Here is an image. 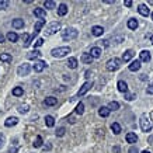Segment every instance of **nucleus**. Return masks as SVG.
I'll return each mask as SVG.
<instances>
[{
    "mask_svg": "<svg viewBox=\"0 0 153 153\" xmlns=\"http://www.w3.org/2000/svg\"><path fill=\"white\" fill-rule=\"evenodd\" d=\"M139 124H141V128H142L143 132H150L152 131V122H150L149 117H148L146 114H142V115H141Z\"/></svg>",
    "mask_w": 153,
    "mask_h": 153,
    "instance_id": "obj_1",
    "label": "nucleus"
},
{
    "mask_svg": "<svg viewBox=\"0 0 153 153\" xmlns=\"http://www.w3.org/2000/svg\"><path fill=\"white\" fill-rule=\"evenodd\" d=\"M52 56L54 58H63L67 54H70V48L69 46H61V48H55L52 49Z\"/></svg>",
    "mask_w": 153,
    "mask_h": 153,
    "instance_id": "obj_2",
    "label": "nucleus"
},
{
    "mask_svg": "<svg viewBox=\"0 0 153 153\" xmlns=\"http://www.w3.org/2000/svg\"><path fill=\"white\" fill-rule=\"evenodd\" d=\"M120 66H121V59H118V58H111L108 62H107L105 67H107L108 72H115V70L120 69Z\"/></svg>",
    "mask_w": 153,
    "mask_h": 153,
    "instance_id": "obj_3",
    "label": "nucleus"
},
{
    "mask_svg": "<svg viewBox=\"0 0 153 153\" xmlns=\"http://www.w3.org/2000/svg\"><path fill=\"white\" fill-rule=\"evenodd\" d=\"M77 37V30L75 28H66L62 31V38L63 41H70V39H75Z\"/></svg>",
    "mask_w": 153,
    "mask_h": 153,
    "instance_id": "obj_4",
    "label": "nucleus"
},
{
    "mask_svg": "<svg viewBox=\"0 0 153 153\" xmlns=\"http://www.w3.org/2000/svg\"><path fill=\"white\" fill-rule=\"evenodd\" d=\"M61 30V22L59 21H55V22H51L48 27H46V30H45V34L46 35H52V34H56L58 31Z\"/></svg>",
    "mask_w": 153,
    "mask_h": 153,
    "instance_id": "obj_5",
    "label": "nucleus"
},
{
    "mask_svg": "<svg viewBox=\"0 0 153 153\" xmlns=\"http://www.w3.org/2000/svg\"><path fill=\"white\" fill-rule=\"evenodd\" d=\"M91 87H93V83H91V82H86V83H84V84H83V86L80 87V90L77 91L76 97H73L72 100H76L77 97H82V96H84V94H86V93H87V91H88V90H90Z\"/></svg>",
    "mask_w": 153,
    "mask_h": 153,
    "instance_id": "obj_6",
    "label": "nucleus"
},
{
    "mask_svg": "<svg viewBox=\"0 0 153 153\" xmlns=\"http://www.w3.org/2000/svg\"><path fill=\"white\" fill-rule=\"evenodd\" d=\"M30 70H31V66L28 65V63H22V65H20L18 69H17V75H18V76H27V75L30 73Z\"/></svg>",
    "mask_w": 153,
    "mask_h": 153,
    "instance_id": "obj_7",
    "label": "nucleus"
},
{
    "mask_svg": "<svg viewBox=\"0 0 153 153\" xmlns=\"http://www.w3.org/2000/svg\"><path fill=\"white\" fill-rule=\"evenodd\" d=\"M45 67H46V62H44V61H37L35 65L33 66L34 72H37V73H41Z\"/></svg>",
    "mask_w": 153,
    "mask_h": 153,
    "instance_id": "obj_8",
    "label": "nucleus"
},
{
    "mask_svg": "<svg viewBox=\"0 0 153 153\" xmlns=\"http://www.w3.org/2000/svg\"><path fill=\"white\" fill-rule=\"evenodd\" d=\"M101 54H103V51H101V48H99V46H93V48L90 49V56H91L93 59H97V58H100V56H101Z\"/></svg>",
    "mask_w": 153,
    "mask_h": 153,
    "instance_id": "obj_9",
    "label": "nucleus"
},
{
    "mask_svg": "<svg viewBox=\"0 0 153 153\" xmlns=\"http://www.w3.org/2000/svg\"><path fill=\"white\" fill-rule=\"evenodd\" d=\"M139 58H141V59H139L141 62H146V63H148V62H150L152 55H150V52H149V51H142V52L139 54Z\"/></svg>",
    "mask_w": 153,
    "mask_h": 153,
    "instance_id": "obj_10",
    "label": "nucleus"
},
{
    "mask_svg": "<svg viewBox=\"0 0 153 153\" xmlns=\"http://www.w3.org/2000/svg\"><path fill=\"white\" fill-rule=\"evenodd\" d=\"M34 16H37V17L41 18V20H44L45 17H46V11H45V9H42V7H37V9L34 10Z\"/></svg>",
    "mask_w": 153,
    "mask_h": 153,
    "instance_id": "obj_11",
    "label": "nucleus"
},
{
    "mask_svg": "<svg viewBox=\"0 0 153 153\" xmlns=\"http://www.w3.org/2000/svg\"><path fill=\"white\" fill-rule=\"evenodd\" d=\"M138 11H139V14H142L143 17H148V16L150 14V10H149V7H148L146 4H139Z\"/></svg>",
    "mask_w": 153,
    "mask_h": 153,
    "instance_id": "obj_12",
    "label": "nucleus"
},
{
    "mask_svg": "<svg viewBox=\"0 0 153 153\" xmlns=\"http://www.w3.org/2000/svg\"><path fill=\"white\" fill-rule=\"evenodd\" d=\"M58 104V99H55V97H46V99L44 100V105H46V107H54V105H56Z\"/></svg>",
    "mask_w": 153,
    "mask_h": 153,
    "instance_id": "obj_13",
    "label": "nucleus"
},
{
    "mask_svg": "<svg viewBox=\"0 0 153 153\" xmlns=\"http://www.w3.org/2000/svg\"><path fill=\"white\" fill-rule=\"evenodd\" d=\"M103 33H104V28L100 27V25H94V27L91 28V34H93L94 37H101Z\"/></svg>",
    "mask_w": 153,
    "mask_h": 153,
    "instance_id": "obj_14",
    "label": "nucleus"
},
{
    "mask_svg": "<svg viewBox=\"0 0 153 153\" xmlns=\"http://www.w3.org/2000/svg\"><path fill=\"white\" fill-rule=\"evenodd\" d=\"M125 139H126V142L128 143H136L138 136H136V133H133V132H128L126 136H125Z\"/></svg>",
    "mask_w": 153,
    "mask_h": 153,
    "instance_id": "obj_15",
    "label": "nucleus"
},
{
    "mask_svg": "<svg viewBox=\"0 0 153 153\" xmlns=\"http://www.w3.org/2000/svg\"><path fill=\"white\" fill-rule=\"evenodd\" d=\"M117 87H118V90H120L121 93H128V84H126V82H124V80H120L118 82V84H117Z\"/></svg>",
    "mask_w": 153,
    "mask_h": 153,
    "instance_id": "obj_16",
    "label": "nucleus"
},
{
    "mask_svg": "<svg viewBox=\"0 0 153 153\" xmlns=\"http://www.w3.org/2000/svg\"><path fill=\"white\" fill-rule=\"evenodd\" d=\"M132 58H133V51H131V49H128V51H125L122 54V61L124 62H129Z\"/></svg>",
    "mask_w": 153,
    "mask_h": 153,
    "instance_id": "obj_17",
    "label": "nucleus"
},
{
    "mask_svg": "<svg viewBox=\"0 0 153 153\" xmlns=\"http://www.w3.org/2000/svg\"><path fill=\"white\" fill-rule=\"evenodd\" d=\"M18 124V120L16 118V117H9L7 120L4 121V125L6 126H14V125H17Z\"/></svg>",
    "mask_w": 153,
    "mask_h": 153,
    "instance_id": "obj_18",
    "label": "nucleus"
},
{
    "mask_svg": "<svg viewBox=\"0 0 153 153\" xmlns=\"http://www.w3.org/2000/svg\"><path fill=\"white\" fill-rule=\"evenodd\" d=\"M45 25V20H38V21L35 22V25H34V33H38L41 31V28Z\"/></svg>",
    "mask_w": 153,
    "mask_h": 153,
    "instance_id": "obj_19",
    "label": "nucleus"
},
{
    "mask_svg": "<svg viewBox=\"0 0 153 153\" xmlns=\"http://www.w3.org/2000/svg\"><path fill=\"white\" fill-rule=\"evenodd\" d=\"M109 112H111V111H109L108 107H101V108L99 109V115L103 117V118H107L109 115Z\"/></svg>",
    "mask_w": 153,
    "mask_h": 153,
    "instance_id": "obj_20",
    "label": "nucleus"
},
{
    "mask_svg": "<svg viewBox=\"0 0 153 153\" xmlns=\"http://www.w3.org/2000/svg\"><path fill=\"white\" fill-rule=\"evenodd\" d=\"M141 69V61H133L131 65H129V70L131 72H136Z\"/></svg>",
    "mask_w": 153,
    "mask_h": 153,
    "instance_id": "obj_21",
    "label": "nucleus"
},
{
    "mask_svg": "<svg viewBox=\"0 0 153 153\" xmlns=\"http://www.w3.org/2000/svg\"><path fill=\"white\" fill-rule=\"evenodd\" d=\"M66 13H67V6L65 3H61L59 7H58V14L59 16H66Z\"/></svg>",
    "mask_w": 153,
    "mask_h": 153,
    "instance_id": "obj_22",
    "label": "nucleus"
},
{
    "mask_svg": "<svg viewBox=\"0 0 153 153\" xmlns=\"http://www.w3.org/2000/svg\"><path fill=\"white\" fill-rule=\"evenodd\" d=\"M45 124H46L48 128H52L55 125V118L52 115H46V117H45Z\"/></svg>",
    "mask_w": 153,
    "mask_h": 153,
    "instance_id": "obj_23",
    "label": "nucleus"
},
{
    "mask_svg": "<svg viewBox=\"0 0 153 153\" xmlns=\"http://www.w3.org/2000/svg\"><path fill=\"white\" fill-rule=\"evenodd\" d=\"M0 61L1 62H4V63H9V62H11L13 61V58H11V55L10 54H0Z\"/></svg>",
    "mask_w": 153,
    "mask_h": 153,
    "instance_id": "obj_24",
    "label": "nucleus"
},
{
    "mask_svg": "<svg viewBox=\"0 0 153 153\" xmlns=\"http://www.w3.org/2000/svg\"><path fill=\"white\" fill-rule=\"evenodd\" d=\"M13 27L14 28H22L24 27V20H21V18H16V20H13Z\"/></svg>",
    "mask_w": 153,
    "mask_h": 153,
    "instance_id": "obj_25",
    "label": "nucleus"
},
{
    "mask_svg": "<svg viewBox=\"0 0 153 153\" xmlns=\"http://www.w3.org/2000/svg\"><path fill=\"white\" fill-rule=\"evenodd\" d=\"M39 56H41V52H39V51H37V49H34L33 52H30V54L27 55V58H28V59H31V61H33V59H38Z\"/></svg>",
    "mask_w": 153,
    "mask_h": 153,
    "instance_id": "obj_26",
    "label": "nucleus"
},
{
    "mask_svg": "<svg viewBox=\"0 0 153 153\" xmlns=\"http://www.w3.org/2000/svg\"><path fill=\"white\" fill-rule=\"evenodd\" d=\"M82 62H83V63H87V65H90V63L93 62V58L90 56V54H83V55H82Z\"/></svg>",
    "mask_w": 153,
    "mask_h": 153,
    "instance_id": "obj_27",
    "label": "nucleus"
},
{
    "mask_svg": "<svg viewBox=\"0 0 153 153\" xmlns=\"http://www.w3.org/2000/svg\"><path fill=\"white\" fill-rule=\"evenodd\" d=\"M66 65L69 66L70 69H76L77 67V59L76 58H69V61H67V63Z\"/></svg>",
    "mask_w": 153,
    "mask_h": 153,
    "instance_id": "obj_28",
    "label": "nucleus"
},
{
    "mask_svg": "<svg viewBox=\"0 0 153 153\" xmlns=\"http://www.w3.org/2000/svg\"><path fill=\"white\" fill-rule=\"evenodd\" d=\"M128 28H129V30H136V28H138V21H136L135 18L128 20Z\"/></svg>",
    "mask_w": 153,
    "mask_h": 153,
    "instance_id": "obj_29",
    "label": "nucleus"
},
{
    "mask_svg": "<svg viewBox=\"0 0 153 153\" xmlns=\"http://www.w3.org/2000/svg\"><path fill=\"white\" fill-rule=\"evenodd\" d=\"M6 38H7L10 42H17V39H18V35H17L16 33H9Z\"/></svg>",
    "mask_w": 153,
    "mask_h": 153,
    "instance_id": "obj_30",
    "label": "nucleus"
},
{
    "mask_svg": "<svg viewBox=\"0 0 153 153\" xmlns=\"http://www.w3.org/2000/svg\"><path fill=\"white\" fill-rule=\"evenodd\" d=\"M111 129H112V132H114L115 135H118V133H121V125L118 122H114V124L111 125Z\"/></svg>",
    "mask_w": 153,
    "mask_h": 153,
    "instance_id": "obj_31",
    "label": "nucleus"
},
{
    "mask_svg": "<svg viewBox=\"0 0 153 153\" xmlns=\"http://www.w3.org/2000/svg\"><path fill=\"white\" fill-rule=\"evenodd\" d=\"M108 108H109V111H117V109H120V103L118 101H111L108 104Z\"/></svg>",
    "mask_w": 153,
    "mask_h": 153,
    "instance_id": "obj_32",
    "label": "nucleus"
},
{
    "mask_svg": "<svg viewBox=\"0 0 153 153\" xmlns=\"http://www.w3.org/2000/svg\"><path fill=\"white\" fill-rule=\"evenodd\" d=\"M24 94V90L22 87H14L13 88V96H16V97H20Z\"/></svg>",
    "mask_w": 153,
    "mask_h": 153,
    "instance_id": "obj_33",
    "label": "nucleus"
},
{
    "mask_svg": "<svg viewBox=\"0 0 153 153\" xmlns=\"http://www.w3.org/2000/svg\"><path fill=\"white\" fill-rule=\"evenodd\" d=\"M33 145H34V148H41V146L44 145V141H42V138H41V136H37Z\"/></svg>",
    "mask_w": 153,
    "mask_h": 153,
    "instance_id": "obj_34",
    "label": "nucleus"
},
{
    "mask_svg": "<svg viewBox=\"0 0 153 153\" xmlns=\"http://www.w3.org/2000/svg\"><path fill=\"white\" fill-rule=\"evenodd\" d=\"M44 7L45 9H55V1L54 0H45Z\"/></svg>",
    "mask_w": 153,
    "mask_h": 153,
    "instance_id": "obj_35",
    "label": "nucleus"
},
{
    "mask_svg": "<svg viewBox=\"0 0 153 153\" xmlns=\"http://www.w3.org/2000/svg\"><path fill=\"white\" fill-rule=\"evenodd\" d=\"M83 112H84V104H83V103H79L76 107V114L77 115H82Z\"/></svg>",
    "mask_w": 153,
    "mask_h": 153,
    "instance_id": "obj_36",
    "label": "nucleus"
},
{
    "mask_svg": "<svg viewBox=\"0 0 153 153\" xmlns=\"http://www.w3.org/2000/svg\"><path fill=\"white\" fill-rule=\"evenodd\" d=\"M28 109H30V107H28L27 104H24V105H18V111H20L21 114H27V112H28Z\"/></svg>",
    "mask_w": 153,
    "mask_h": 153,
    "instance_id": "obj_37",
    "label": "nucleus"
},
{
    "mask_svg": "<svg viewBox=\"0 0 153 153\" xmlns=\"http://www.w3.org/2000/svg\"><path fill=\"white\" fill-rule=\"evenodd\" d=\"M55 133H56V136H59V138H61V136H63V135L66 133V129H65V128H58Z\"/></svg>",
    "mask_w": 153,
    "mask_h": 153,
    "instance_id": "obj_38",
    "label": "nucleus"
},
{
    "mask_svg": "<svg viewBox=\"0 0 153 153\" xmlns=\"http://www.w3.org/2000/svg\"><path fill=\"white\" fill-rule=\"evenodd\" d=\"M9 6V1L7 0H0V10H6Z\"/></svg>",
    "mask_w": 153,
    "mask_h": 153,
    "instance_id": "obj_39",
    "label": "nucleus"
},
{
    "mask_svg": "<svg viewBox=\"0 0 153 153\" xmlns=\"http://www.w3.org/2000/svg\"><path fill=\"white\" fill-rule=\"evenodd\" d=\"M133 99H136V94H131V93H125V100L132 101Z\"/></svg>",
    "mask_w": 153,
    "mask_h": 153,
    "instance_id": "obj_40",
    "label": "nucleus"
},
{
    "mask_svg": "<svg viewBox=\"0 0 153 153\" xmlns=\"http://www.w3.org/2000/svg\"><path fill=\"white\" fill-rule=\"evenodd\" d=\"M42 44H44V39H42V38H38V39H35V44H34V46H35V48H38V46H41Z\"/></svg>",
    "mask_w": 153,
    "mask_h": 153,
    "instance_id": "obj_41",
    "label": "nucleus"
},
{
    "mask_svg": "<svg viewBox=\"0 0 153 153\" xmlns=\"http://www.w3.org/2000/svg\"><path fill=\"white\" fill-rule=\"evenodd\" d=\"M4 142H6V139H4V135H3V133H0V149L4 146Z\"/></svg>",
    "mask_w": 153,
    "mask_h": 153,
    "instance_id": "obj_42",
    "label": "nucleus"
},
{
    "mask_svg": "<svg viewBox=\"0 0 153 153\" xmlns=\"http://www.w3.org/2000/svg\"><path fill=\"white\" fill-rule=\"evenodd\" d=\"M42 148H44V150L46 152V150H51V148H52V146H51L49 143H45V145H42Z\"/></svg>",
    "mask_w": 153,
    "mask_h": 153,
    "instance_id": "obj_43",
    "label": "nucleus"
},
{
    "mask_svg": "<svg viewBox=\"0 0 153 153\" xmlns=\"http://www.w3.org/2000/svg\"><path fill=\"white\" fill-rule=\"evenodd\" d=\"M146 93H148V94H153V84H150L149 87L146 88Z\"/></svg>",
    "mask_w": 153,
    "mask_h": 153,
    "instance_id": "obj_44",
    "label": "nucleus"
},
{
    "mask_svg": "<svg viewBox=\"0 0 153 153\" xmlns=\"http://www.w3.org/2000/svg\"><path fill=\"white\" fill-rule=\"evenodd\" d=\"M100 42H101V45H103V46H108V45H109L108 39H104V41H100Z\"/></svg>",
    "mask_w": 153,
    "mask_h": 153,
    "instance_id": "obj_45",
    "label": "nucleus"
},
{
    "mask_svg": "<svg viewBox=\"0 0 153 153\" xmlns=\"http://www.w3.org/2000/svg\"><path fill=\"white\" fill-rule=\"evenodd\" d=\"M129 153H139V152H138V149H136L135 146H132L131 149H129Z\"/></svg>",
    "mask_w": 153,
    "mask_h": 153,
    "instance_id": "obj_46",
    "label": "nucleus"
},
{
    "mask_svg": "<svg viewBox=\"0 0 153 153\" xmlns=\"http://www.w3.org/2000/svg\"><path fill=\"white\" fill-rule=\"evenodd\" d=\"M122 39H124L122 37H118V38H115V39H114V42H115V44H120V42L122 41Z\"/></svg>",
    "mask_w": 153,
    "mask_h": 153,
    "instance_id": "obj_47",
    "label": "nucleus"
},
{
    "mask_svg": "<svg viewBox=\"0 0 153 153\" xmlns=\"http://www.w3.org/2000/svg\"><path fill=\"white\" fill-rule=\"evenodd\" d=\"M67 121H69L70 124H75V118H73V115H70V117H67Z\"/></svg>",
    "mask_w": 153,
    "mask_h": 153,
    "instance_id": "obj_48",
    "label": "nucleus"
},
{
    "mask_svg": "<svg viewBox=\"0 0 153 153\" xmlns=\"http://www.w3.org/2000/svg\"><path fill=\"white\" fill-rule=\"evenodd\" d=\"M125 6H126V7H131V6H132V0H126V1H125Z\"/></svg>",
    "mask_w": 153,
    "mask_h": 153,
    "instance_id": "obj_49",
    "label": "nucleus"
},
{
    "mask_svg": "<svg viewBox=\"0 0 153 153\" xmlns=\"http://www.w3.org/2000/svg\"><path fill=\"white\" fill-rule=\"evenodd\" d=\"M4 39H6V38H4V35L0 33V44H1V42H4Z\"/></svg>",
    "mask_w": 153,
    "mask_h": 153,
    "instance_id": "obj_50",
    "label": "nucleus"
},
{
    "mask_svg": "<svg viewBox=\"0 0 153 153\" xmlns=\"http://www.w3.org/2000/svg\"><path fill=\"white\" fill-rule=\"evenodd\" d=\"M150 42H152V44H153V35H152V37H150Z\"/></svg>",
    "mask_w": 153,
    "mask_h": 153,
    "instance_id": "obj_51",
    "label": "nucleus"
},
{
    "mask_svg": "<svg viewBox=\"0 0 153 153\" xmlns=\"http://www.w3.org/2000/svg\"><path fill=\"white\" fill-rule=\"evenodd\" d=\"M142 153H150V152H149V150H143Z\"/></svg>",
    "mask_w": 153,
    "mask_h": 153,
    "instance_id": "obj_52",
    "label": "nucleus"
},
{
    "mask_svg": "<svg viewBox=\"0 0 153 153\" xmlns=\"http://www.w3.org/2000/svg\"><path fill=\"white\" fill-rule=\"evenodd\" d=\"M152 20H153V13H152Z\"/></svg>",
    "mask_w": 153,
    "mask_h": 153,
    "instance_id": "obj_53",
    "label": "nucleus"
}]
</instances>
